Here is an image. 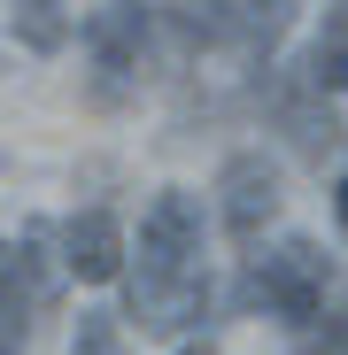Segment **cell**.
<instances>
[{"label": "cell", "instance_id": "6da1fadb", "mask_svg": "<svg viewBox=\"0 0 348 355\" xmlns=\"http://www.w3.org/2000/svg\"><path fill=\"white\" fill-rule=\"evenodd\" d=\"M124 317L140 332L179 340L209 317V263H201V201L186 186H163L140 216V248L124 270Z\"/></svg>", "mask_w": 348, "mask_h": 355}, {"label": "cell", "instance_id": "7a4b0ae2", "mask_svg": "<svg viewBox=\"0 0 348 355\" xmlns=\"http://www.w3.org/2000/svg\"><path fill=\"white\" fill-rule=\"evenodd\" d=\"M325 293H333V263H325L310 240H279V248L256 255L248 278H240V302L263 309V317H279V324H295V332H310V324L325 317Z\"/></svg>", "mask_w": 348, "mask_h": 355}, {"label": "cell", "instance_id": "3957f363", "mask_svg": "<svg viewBox=\"0 0 348 355\" xmlns=\"http://www.w3.org/2000/svg\"><path fill=\"white\" fill-rule=\"evenodd\" d=\"M155 39V8L147 0H101L85 16V54H93V93L116 101L132 78H140V54Z\"/></svg>", "mask_w": 348, "mask_h": 355}, {"label": "cell", "instance_id": "277c9868", "mask_svg": "<svg viewBox=\"0 0 348 355\" xmlns=\"http://www.w3.org/2000/svg\"><path fill=\"white\" fill-rule=\"evenodd\" d=\"M217 216H224V232L240 248H256L263 240V224L279 216V162L271 155H232L224 170H217Z\"/></svg>", "mask_w": 348, "mask_h": 355}, {"label": "cell", "instance_id": "5b68a950", "mask_svg": "<svg viewBox=\"0 0 348 355\" xmlns=\"http://www.w3.org/2000/svg\"><path fill=\"white\" fill-rule=\"evenodd\" d=\"M63 270L85 278V286H108V278H124L132 270V240H124V224H116L108 209H85L63 224Z\"/></svg>", "mask_w": 348, "mask_h": 355}, {"label": "cell", "instance_id": "8992f818", "mask_svg": "<svg viewBox=\"0 0 348 355\" xmlns=\"http://www.w3.org/2000/svg\"><path fill=\"white\" fill-rule=\"evenodd\" d=\"M8 39L24 54H63L70 46V8L63 0H8Z\"/></svg>", "mask_w": 348, "mask_h": 355}, {"label": "cell", "instance_id": "52a82bcc", "mask_svg": "<svg viewBox=\"0 0 348 355\" xmlns=\"http://www.w3.org/2000/svg\"><path fill=\"white\" fill-rule=\"evenodd\" d=\"M70 355H116V317H108V309L78 317V340H70Z\"/></svg>", "mask_w": 348, "mask_h": 355}, {"label": "cell", "instance_id": "ba28073f", "mask_svg": "<svg viewBox=\"0 0 348 355\" xmlns=\"http://www.w3.org/2000/svg\"><path fill=\"white\" fill-rule=\"evenodd\" d=\"M333 216H340V232H348V178L333 186Z\"/></svg>", "mask_w": 348, "mask_h": 355}, {"label": "cell", "instance_id": "9c48e42d", "mask_svg": "<svg viewBox=\"0 0 348 355\" xmlns=\"http://www.w3.org/2000/svg\"><path fill=\"white\" fill-rule=\"evenodd\" d=\"M186 355H217V347H186Z\"/></svg>", "mask_w": 348, "mask_h": 355}]
</instances>
